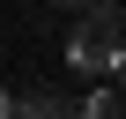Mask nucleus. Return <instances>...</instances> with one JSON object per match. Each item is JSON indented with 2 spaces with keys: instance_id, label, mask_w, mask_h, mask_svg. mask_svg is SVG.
I'll return each mask as SVG.
<instances>
[{
  "instance_id": "obj_5",
  "label": "nucleus",
  "mask_w": 126,
  "mask_h": 119,
  "mask_svg": "<svg viewBox=\"0 0 126 119\" xmlns=\"http://www.w3.org/2000/svg\"><path fill=\"white\" fill-rule=\"evenodd\" d=\"M52 8H82V0H52Z\"/></svg>"
},
{
  "instance_id": "obj_4",
  "label": "nucleus",
  "mask_w": 126,
  "mask_h": 119,
  "mask_svg": "<svg viewBox=\"0 0 126 119\" xmlns=\"http://www.w3.org/2000/svg\"><path fill=\"white\" fill-rule=\"evenodd\" d=\"M8 104H15V97H8V89H0V119H8Z\"/></svg>"
},
{
  "instance_id": "obj_2",
  "label": "nucleus",
  "mask_w": 126,
  "mask_h": 119,
  "mask_svg": "<svg viewBox=\"0 0 126 119\" xmlns=\"http://www.w3.org/2000/svg\"><path fill=\"white\" fill-rule=\"evenodd\" d=\"M8 119H74V97H59V89H30L22 104H8Z\"/></svg>"
},
{
  "instance_id": "obj_1",
  "label": "nucleus",
  "mask_w": 126,
  "mask_h": 119,
  "mask_svg": "<svg viewBox=\"0 0 126 119\" xmlns=\"http://www.w3.org/2000/svg\"><path fill=\"white\" fill-rule=\"evenodd\" d=\"M82 22H74V37H67V67H82V75H119V60H126V45H119V0H82Z\"/></svg>"
},
{
  "instance_id": "obj_3",
  "label": "nucleus",
  "mask_w": 126,
  "mask_h": 119,
  "mask_svg": "<svg viewBox=\"0 0 126 119\" xmlns=\"http://www.w3.org/2000/svg\"><path fill=\"white\" fill-rule=\"evenodd\" d=\"M74 119H119V89H111V75H104L82 104H74Z\"/></svg>"
}]
</instances>
